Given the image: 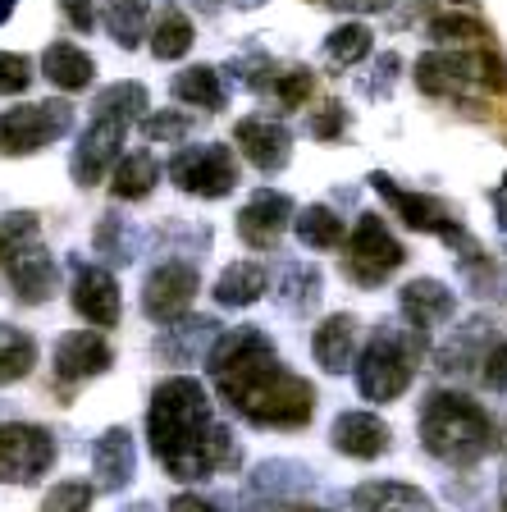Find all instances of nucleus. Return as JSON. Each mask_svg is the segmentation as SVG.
Listing matches in <instances>:
<instances>
[{
    "label": "nucleus",
    "instance_id": "nucleus-1",
    "mask_svg": "<svg viewBox=\"0 0 507 512\" xmlns=\"http://www.w3.org/2000/svg\"><path fill=\"white\" fill-rule=\"evenodd\" d=\"M206 371L220 384L224 403H233V412L252 421V426L302 430L316 416L311 380L288 371L275 357V343L265 339L256 325L215 334V343L206 348Z\"/></svg>",
    "mask_w": 507,
    "mask_h": 512
},
{
    "label": "nucleus",
    "instance_id": "nucleus-2",
    "mask_svg": "<svg viewBox=\"0 0 507 512\" xmlns=\"http://www.w3.org/2000/svg\"><path fill=\"white\" fill-rule=\"evenodd\" d=\"M147 439L160 467L174 480H206L211 471L238 462L229 426L215 421L211 394L192 375H169V380H160L151 389Z\"/></svg>",
    "mask_w": 507,
    "mask_h": 512
},
{
    "label": "nucleus",
    "instance_id": "nucleus-3",
    "mask_svg": "<svg viewBox=\"0 0 507 512\" xmlns=\"http://www.w3.org/2000/svg\"><path fill=\"white\" fill-rule=\"evenodd\" d=\"M421 444L448 467H476L494 448V421L457 389H439L421 407Z\"/></svg>",
    "mask_w": 507,
    "mask_h": 512
},
{
    "label": "nucleus",
    "instance_id": "nucleus-4",
    "mask_svg": "<svg viewBox=\"0 0 507 512\" xmlns=\"http://www.w3.org/2000/svg\"><path fill=\"white\" fill-rule=\"evenodd\" d=\"M416 87L425 96L476 101L485 92H507V64L494 51H425L416 60Z\"/></svg>",
    "mask_w": 507,
    "mask_h": 512
},
{
    "label": "nucleus",
    "instance_id": "nucleus-5",
    "mask_svg": "<svg viewBox=\"0 0 507 512\" xmlns=\"http://www.w3.org/2000/svg\"><path fill=\"white\" fill-rule=\"evenodd\" d=\"M357 389L366 403H393V398L407 394V384L416 380V352L407 348L402 330L393 325H375L370 343L357 357Z\"/></svg>",
    "mask_w": 507,
    "mask_h": 512
},
{
    "label": "nucleus",
    "instance_id": "nucleus-6",
    "mask_svg": "<svg viewBox=\"0 0 507 512\" xmlns=\"http://www.w3.org/2000/svg\"><path fill=\"white\" fill-rule=\"evenodd\" d=\"M74 128L69 101H37V106L0 110V156H32L60 142Z\"/></svg>",
    "mask_w": 507,
    "mask_h": 512
},
{
    "label": "nucleus",
    "instance_id": "nucleus-7",
    "mask_svg": "<svg viewBox=\"0 0 507 512\" xmlns=\"http://www.w3.org/2000/svg\"><path fill=\"white\" fill-rule=\"evenodd\" d=\"M169 179L179 183L188 197H229L238 188V156L224 142H201V147H183L169 156Z\"/></svg>",
    "mask_w": 507,
    "mask_h": 512
},
{
    "label": "nucleus",
    "instance_id": "nucleus-8",
    "mask_svg": "<svg viewBox=\"0 0 507 512\" xmlns=\"http://www.w3.org/2000/svg\"><path fill=\"white\" fill-rule=\"evenodd\" d=\"M402 261H407V252H402V243L393 238L389 224H384L380 215H361L357 229H352V238H348V275H352V284L380 288L384 279L402 266Z\"/></svg>",
    "mask_w": 507,
    "mask_h": 512
},
{
    "label": "nucleus",
    "instance_id": "nucleus-9",
    "mask_svg": "<svg viewBox=\"0 0 507 512\" xmlns=\"http://www.w3.org/2000/svg\"><path fill=\"white\" fill-rule=\"evenodd\" d=\"M55 467V435L46 426H0V485H32Z\"/></svg>",
    "mask_w": 507,
    "mask_h": 512
},
{
    "label": "nucleus",
    "instance_id": "nucleus-10",
    "mask_svg": "<svg viewBox=\"0 0 507 512\" xmlns=\"http://www.w3.org/2000/svg\"><path fill=\"white\" fill-rule=\"evenodd\" d=\"M370 188L380 192L384 202H389L393 211L402 215V224H407V229H421V234H439V238H448L453 247H466L462 224L453 220V211H448V206L439 202V197H425V192H407V188H398V183H393L384 170L370 174Z\"/></svg>",
    "mask_w": 507,
    "mask_h": 512
},
{
    "label": "nucleus",
    "instance_id": "nucleus-11",
    "mask_svg": "<svg viewBox=\"0 0 507 512\" xmlns=\"http://www.w3.org/2000/svg\"><path fill=\"white\" fill-rule=\"evenodd\" d=\"M197 288H201L197 266H188V261H160L147 275V284H142V311L151 320H160V325H174V320L188 316Z\"/></svg>",
    "mask_w": 507,
    "mask_h": 512
},
{
    "label": "nucleus",
    "instance_id": "nucleus-12",
    "mask_svg": "<svg viewBox=\"0 0 507 512\" xmlns=\"http://www.w3.org/2000/svg\"><path fill=\"white\" fill-rule=\"evenodd\" d=\"M288 229H293V202L275 188H256L247 197V206L238 211V238L252 252H275Z\"/></svg>",
    "mask_w": 507,
    "mask_h": 512
},
{
    "label": "nucleus",
    "instance_id": "nucleus-13",
    "mask_svg": "<svg viewBox=\"0 0 507 512\" xmlns=\"http://www.w3.org/2000/svg\"><path fill=\"white\" fill-rule=\"evenodd\" d=\"M128 138V124L119 119H92L83 128V138L74 147V183L78 188H96V183L106 179L115 170V156Z\"/></svg>",
    "mask_w": 507,
    "mask_h": 512
},
{
    "label": "nucleus",
    "instance_id": "nucleus-14",
    "mask_svg": "<svg viewBox=\"0 0 507 512\" xmlns=\"http://www.w3.org/2000/svg\"><path fill=\"white\" fill-rule=\"evenodd\" d=\"M110 362H115V352H110V343L101 339L96 330H74L64 334L60 343H55V380L60 384H83V380H96L101 371H110Z\"/></svg>",
    "mask_w": 507,
    "mask_h": 512
},
{
    "label": "nucleus",
    "instance_id": "nucleus-15",
    "mask_svg": "<svg viewBox=\"0 0 507 512\" xmlns=\"http://www.w3.org/2000/svg\"><path fill=\"white\" fill-rule=\"evenodd\" d=\"M69 302H74V311L83 320H92L96 330L119 325V311H124L115 275H110V270H101V266H74V288H69Z\"/></svg>",
    "mask_w": 507,
    "mask_h": 512
},
{
    "label": "nucleus",
    "instance_id": "nucleus-16",
    "mask_svg": "<svg viewBox=\"0 0 507 512\" xmlns=\"http://www.w3.org/2000/svg\"><path fill=\"white\" fill-rule=\"evenodd\" d=\"M233 142L243 147V156L252 160L261 174H275L288 165V156H293V133H288L284 124H275V119H238V128H233Z\"/></svg>",
    "mask_w": 507,
    "mask_h": 512
},
{
    "label": "nucleus",
    "instance_id": "nucleus-17",
    "mask_svg": "<svg viewBox=\"0 0 507 512\" xmlns=\"http://www.w3.org/2000/svg\"><path fill=\"white\" fill-rule=\"evenodd\" d=\"M329 439H334V448L343 453V458L375 462V458H384V453H389L393 430L384 426L380 416H370V412H343V416H334Z\"/></svg>",
    "mask_w": 507,
    "mask_h": 512
},
{
    "label": "nucleus",
    "instance_id": "nucleus-18",
    "mask_svg": "<svg viewBox=\"0 0 507 512\" xmlns=\"http://www.w3.org/2000/svg\"><path fill=\"white\" fill-rule=\"evenodd\" d=\"M5 270H10V284H14V293H19V302H28V307H42L55 293V284H60V270H55L51 252H46L37 238L23 243L19 252L5 261Z\"/></svg>",
    "mask_w": 507,
    "mask_h": 512
},
{
    "label": "nucleus",
    "instance_id": "nucleus-19",
    "mask_svg": "<svg viewBox=\"0 0 507 512\" xmlns=\"http://www.w3.org/2000/svg\"><path fill=\"white\" fill-rule=\"evenodd\" d=\"M398 307L416 330H434V325H448L457 316V293L444 279H412L398 288Z\"/></svg>",
    "mask_w": 507,
    "mask_h": 512
},
{
    "label": "nucleus",
    "instance_id": "nucleus-20",
    "mask_svg": "<svg viewBox=\"0 0 507 512\" xmlns=\"http://www.w3.org/2000/svg\"><path fill=\"white\" fill-rule=\"evenodd\" d=\"M311 352H316V366H325L329 375H348L357 366V316L338 311L320 320V330L311 334Z\"/></svg>",
    "mask_w": 507,
    "mask_h": 512
},
{
    "label": "nucleus",
    "instance_id": "nucleus-21",
    "mask_svg": "<svg viewBox=\"0 0 507 512\" xmlns=\"http://www.w3.org/2000/svg\"><path fill=\"white\" fill-rule=\"evenodd\" d=\"M92 471L96 480H101V490H128V480H133V471H138V448H133V435H128L124 426L106 430V435L96 439L92 448Z\"/></svg>",
    "mask_w": 507,
    "mask_h": 512
},
{
    "label": "nucleus",
    "instance_id": "nucleus-22",
    "mask_svg": "<svg viewBox=\"0 0 507 512\" xmlns=\"http://www.w3.org/2000/svg\"><path fill=\"white\" fill-rule=\"evenodd\" d=\"M352 508L357 512H434L430 494L402 480H366L352 490Z\"/></svg>",
    "mask_w": 507,
    "mask_h": 512
},
{
    "label": "nucleus",
    "instance_id": "nucleus-23",
    "mask_svg": "<svg viewBox=\"0 0 507 512\" xmlns=\"http://www.w3.org/2000/svg\"><path fill=\"white\" fill-rule=\"evenodd\" d=\"M494 334V325L489 320H466V325H457L453 334L444 339V348L434 352V362H439V371L448 375H466V371H476L485 357H480V348H485V339Z\"/></svg>",
    "mask_w": 507,
    "mask_h": 512
},
{
    "label": "nucleus",
    "instance_id": "nucleus-24",
    "mask_svg": "<svg viewBox=\"0 0 507 512\" xmlns=\"http://www.w3.org/2000/svg\"><path fill=\"white\" fill-rule=\"evenodd\" d=\"M265 288H270V275H265L261 261H233V266H224V275L215 279V302L229 311H243L265 298Z\"/></svg>",
    "mask_w": 507,
    "mask_h": 512
},
{
    "label": "nucleus",
    "instance_id": "nucleus-25",
    "mask_svg": "<svg viewBox=\"0 0 507 512\" xmlns=\"http://www.w3.org/2000/svg\"><path fill=\"white\" fill-rule=\"evenodd\" d=\"M96 74V60L87 51H78L74 42H55L42 51V78H51L60 92H83Z\"/></svg>",
    "mask_w": 507,
    "mask_h": 512
},
{
    "label": "nucleus",
    "instance_id": "nucleus-26",
    "mask_svg": "<svg viewBox=\"0 0 507 512\" xmlns=\"http://www.w3.org/2000/svg\"><path fill=\"white\" fill-rule=\"evenodd\" d=\"M156 183H160V160L151 151L124 156L115 165V174H110V192H115L119 202H142V197L156 192Z\"/></svg>",
    "mask_w": 507,
    "mask_h": 512
},
{
    "label": "nucleus",
    "instance_id": "nucleus-27",
    "mask_svg": "<svg viewBox=\"0 0 507 512\" xmlns=\"http://www.w3.org/2000/svg\"><path fill=\"white\" fill-rule=\"evenodd\" d=\"M215 320L211 316H192V320H174V330H165V339H160V357L174 366L192 362L197 352H206L215 343Z\"/></svg>",
    "mask_w": 507,
    "mask_h": 512
},
{
    "label": "nucleus",
    "instance_id": "nucleus-28",
    "mask_svg": "<svg viewBox=\"0 0 507 512\" xmlns=\"http://www.w3.org/2000/svg\"><path fill=\"white\" fill-rule=\"evenodd\" d=\"M320 293H325V279H320L316 266H284V279H279V307L288 316H311L320 307Z\"/></svg>",
    "mask_w": 507,
    "mask_h": 512
},
{
    "label": "nucleus",
    "instance_id": "nucleus-29",
    "mask_svg": "<svg viewBox=\"0 0 507 512\" xmlns=\"http://www.w3.org/2000/svg\"><path fill=\"white\" fill-rule=\"evenodd\" d=\"M174 96L179 101H188V106L197 110H224V101H229V92H224L220 74H215L211 64H188L183 74H174Z\"/></svg>",
    "mask_w": 507,
    "mask_h": 512
},
{
    "label": "nucleus",
    "instance_id": "nucleus-30",
    "mask_svg": "<svg viewBox=\"0 0 507 512\" xmlns=\"http://www.w3.org/2000/svg\"><path fill=\"white\" fill-rule=\"evenodd\" d=\"M147 110H151V96L142 83H115L106 92H96V101H92V119H119L128 128L138 124Z\"/></svg>",
    "mask_w": 507,
    "mask_h": 512
},
{
    "label": "nucleus",
    "instance_id": "nucleus-31",
    "mask_svg": "<svg viewBox=\"0 0 507 512\" xmlns=\"http://www.w3.org/2000/svg\"><path fill=\"white\" fill-rule=\"evenodd\" d=\"M147 19H151V0H106V28L124 51H138L142 46Z\"/></svg>",
    "mask_w": 507,
    "mask_h": 512
},
{
    "label": "nucleus",
    "instance_id": "nucleus-32",
    "mask_svg": "<svg viewBox=\"0 0 507 512\" xmlns=\"http://www.w3.org/2000/svg\"><path fill=\"white\" fill-rule=\"evenodd\" d=\"M37 366V339L19 325H0V384H19Z\"/></svg>",
    "mask_w": 507,
    "mask_h": 512
},
{
    "label": "nucleus",
    "instance_id": "nucleus-33",
    "mask_svg": "<svg viewBox=\"0 0 507 512\" xmlns=\"http://www.w3.org/2000/svg\"><path fill=\"white\" fill-rule=\"evenodd\" d=\"M197 42V32H192V19L183 10H165L151 28V55L156 60H183Z\"/></svg>",
    "mask_w": 507,
    "mask_h": 512
},
{
    "label": "nucleus",
    "instance_id": "nucleus-34",
    "mask_svg": "<svg viewBox=\"0 0 507 512\" xmlns=\"http://www.w3.org/2000/svg\"><path fill=\"white\" fill-rule=\"evenodd\" d=\"M293 229H297V243L316 247V252H325V247H338L343 243V220H338L334 206H307V211L293 215Z\"/></svg>",
    "mask_w": 507,
    "mask_h": 512
},
{
    "label": "nucleus",
    "instance_id": "nucleus-35",
    "mask_svg": "<svg viewBox=\"0 0 507 512\" xmlns=\"http://www.w3.org/2000/svg\"><path fill=\"white\" fill-rule=\"evenodd\" d=\"M370 55V28L366 23H343V28H334L325 37V60L334 64V69H352L357 60H366Z\"/></svg>",
    "mask_w": 507,
    "mask_h": 512
},
{
    "label": "nucleus",
    "instance_id": "nucleus-36",
    "mask_svg": "<svg viewBox=\"0 0 507 512\" xmlns=\"http://www.w3.org/2000/svg\"><path fill=\"white\" fill-rule=\"evenodd\" d=\"M138 124L147 133V142H179V138H188L192 119H188V110H151Z\"/></svg>",
    "mask_w": 507,
    "mask_h": 512
},
{
    "label": "nucleus",
    "instance_id": "nucleus-37",
    "mask_svg": "<svg viewBox=\"0 0 507 512\" xmlns=\"http://www.w3.org/2000/svg\"><path fill=\"white\" fill-rule=\"evenodd\" d=\"M37 238V215L32 211H14V215H0V266L19 252L23 243Z\"/></svg>",
    "mask_w": 507,
    "mask_h": 512
},
{
    "label": "nucleus",
    "instance_id": "nucleus-38",
    "mask_svg": "<svg viewBox=\"0 0 507 512\" xmlns=\"http://www.w3.org/2000/svg\"><path fill=\"white\" fill-rule=\"evenodd\" d=\"M311 87H316V74H311L307 64H297V69H284V74H275V96L284 110H297L311 101Z\"/></svg>",
    "mask_w": 507,
    "mask_h": 512
},
{
    "label": "nucleus",
    "instance_id": "nucleus-39",
    "mask_svg": "<svg viewBox=\"0 0 507 512\" xmlns=\"http://www.w3.org/2000/svg\"><path fill=\"white\" fill-rule=\"evenodd\" d=\"M92 499H96V490L87 480H60V485L42 499V512H87Z\"/></svg>",
    "mask_w": 507,
    "mask_h": 512
},
{
    "label": "nucleus",
    "instance_id": "nucleus-40",
    "mask_svg": "<svg viewBox=\"0 0 507 512\" xmlns=\"http://www.w3.org/2000/svg\"><path fill=\"white\" fill-rule=\"evenodd\" d=\"M96 252L110 261H133V243H128V224L119 215H106L96 224Z\"/></svg>",
    "mask_w": 507,
    "mask_h": 512
},
{
    "label": "nucleus",
    "instance_id": "nucleus-41",
    "mask_svg": "<svg viewBox=\"0 0 507 512\" xmlns=\"http://www.w3.org/2000/svg\"><path fill=\"white\" fill-rule=\"evenodd\" d=\"M256 485L261 490H307L311 485V471L307 467H297V462H265L261 471H256Z\"/></svg>",
    "mask_w": 507,
    "mask_h": 512
},
{
    "label": "nucleus",
    "instance_id": "nucleus-42",
    "mask_svg": "<svg viewBox=\"0 0 507 512\" xmlns=\"http://www.w3.org/2000/svg\"><path fill=\"white\" fill-rule=\"evenodd\" d=\"M430 37H439V42H476V37H485V23L471 19V14H439V19H430Z\"/></svg>",
    "mask_w": 507,
    "mask_h": 512
},
{
    "label": "nucleus",
    "instance_id": "nucleus-43",
    "mask_svg": "<svg viewBox=\"0 0 507 512\" xmlns=\"http://www.w3.org/2000/svg\"><path fill=\"white\" fill-rule=\"evenodd\" d=\"M32 83V60L19 51H0V96H19Z\"/></svg>",
    "mask_w": 507,
    "mask_h": 512
},
{
    "label": "nucleus",
    "instance_id": "nucleus-44",
    "mask_svg": "<svg viewBox=\"0 0 507 512\" xmlns=\"http://www.w3.org/2000/svg\"><path fill=\"white\" fill-rule=\"evenodd\" d=\"M343 128H348V110H343V106H325L316 119H311V138L334 142Z\"/></svg>",
    "mask_w": 507,
    "mask_h": 512
},
{
    "label": "nucleus",
    "instance_id": "nucleus-45",
    "mask_svg": "<svg viewBox=\"0 0 507 512\" xmlns=\"http://www.w3.org/2000/svg\"><path fill=\"white\" fill-rule=\"evenodd\" d=\"M485 384L494 389V394H507V339L498 343L494 352H485Z\"/></svg>",
    "mask_w": 507,
    "mask_h": 512
},
{
    "label": "nucleus",
    "instance_id": "nucleus-46",
    "mask_svg": "<svg viewBox=\"0 0 507 512\" xmlns=\"http://www.w3.org/2000/svg\"><path fill=\"white\" fill-rule=\"evenodd\" d=\"M60 10H64V19L74 23L78 32L96 28V0H60Z\"/></svg>",
    "mask_w": 507,
    "mask_h": 512
},
{
    "label": "nucleus",
    "instance_id": "nucleus-47",
    "mask_svg": "<svg viewBox=\"0 0 507 512\" xmlns=\"http://www.w3.org/2000/svg\"><path fill=\"white\" fill-rule=\"evenodd\" d=\"M393 78H398V55H380V78L375 83H361L370 96H384L393 87Z\"/></svg>",
    "mask_w": 507,
    "mask_h": 512
},
{
    "label": "nucleus",
    "instance_id": "nucleus-48",
    "mask_svg": "<svg viewBox=\"0 0 507 512\" xmlns=\"http://www.w3.org/2000/svg\"><path fill=\"white\" fill-rule=\"evenodd\" d=\"M169 512H220L211 499H201V494H174Z\"/></svg>",
    "mask_w": 507,
    "mask_h": 512
},
{
    "label": "nucleus",
    "instance_id": "nucleus-49",
    "mask_svg": "<svg viewBox=\"0 0 507 512\" xmlns=\"http://www.w3.org/2000/svg\"><path fill=\"white\" fill-rule=\"evenodd\" d=\"M343 10H389V0H334Z\"/></svg>",
    "mask_w": 507,
    "mask_h": 512
},
{
    "label": "nucleus",
    "instance_id": "nucleus-50",
    "mask_svg": "<svg viewBox=\"0 0 507 512\" xmlns=\"http://www.w3.org/2000/svg\"><path fill=\"white\" fill-rule=\"evenodd\" d=\"M14 5H19V0H0V23H5V19L14 14Z\"/></svg>",
    "mask_w": 507,
    "mask_h": 512
},
{
    "label": "nucleus",
    "instance_id": "nucleus-51",
    "mask_svg": "<svg viewBox=\"0 0 507 512\" xmlns=\"http://www.w3.org/2000/svg\"><path fill=\"white\" fill-rule=\"evenodd\" d=\"M233 5H238V10H252V5H265V0H233Z\"/></svg>",
    "mask_w": 507,
    "mask_h": 512
},
{
    "label": "nucleus",
    "instance_id": "nucleus-52",
    "mask_svg": "<svg viewBox=\"0 0 507 512\" xmlns=\"http://www.w3.org/2000/svg\"><path fill=\"white\" fill-rule=\"evenodd\" d=\"M503 183H507V179H503ZM498 197H503V202H507V188H503V192H498Z\"/></svg>",
    "mask_w": 507,
    "mask_h": 512
},
{
    "label": "nucleus",
    "instance_id": "nucleus-53",
    "mask_svg": "<svg viewBox=\"0 0 507 512\" xmlns=\"http://www.w3.org/2000/svg\"><path fill=\"white\" fill-rule=\"evenodd\" d=\"M503 512H507V499H503Z\"/></svg>",
    "mask_w": 507,
    "mask_h": 512
},
{
    "label": "nucleus",
    "instance_id": "nucleus-54",
    "mask_svg": "<svg viewBox=\"0 0 507 512\" xmlns=\"http://www.w3.org/2000/svg\"><path fill=\"white\" fill-rule=\"evenodd\" d=\"M316 512H320V508H316Z\"/></svg>",
    "mask_w": 507,
    "mask_h": 512
}]
</instances>
